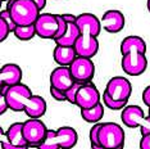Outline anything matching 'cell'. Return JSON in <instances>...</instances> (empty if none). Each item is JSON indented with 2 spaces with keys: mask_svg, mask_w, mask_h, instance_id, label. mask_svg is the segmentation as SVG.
Segmentation results:
<instances>
[{
  "mask_svg": "<svg viewBox=\"0 0 150 149\" xmlns=\"http://www.w3.org/2000/svg\"><path fill=\"white\" fill-rule=\"evenodd\" d=\"M6 9L17 26L33 25L40 14V9L32 0H8Z\"/></svg>",
  "mask_w": 150,
  "mask_h": 149,
  "instance_id": "1",
  "label": "cell"
},
{
  "mask_svg": "<svg viewBox=\"0 0 150 149\" xmlns=\"http://www.w3.org/2000/svg\"><path fill=\"white\" fill-rule=\"evenodd\" d=\"M78 141V134L73 127L63 126L58 130L47 128L46 136L39 145L41 149H57V148H73Z\"/></svg>",
  "mask_w": 150,
  "mask_h": 149,
  "instance_id": "2",
  "label": "cell"
},
{
  "mask_svg": "<svg viewBox=\"0 0 150 149\" xmlns=\"http://www.w3.org/2000/svg\"><path fill=\"white\" fill-rule=\"evenodd\" d=\"M125 131L115 122L100 123L98 133V141L100 148L119 149L125 145Z\"/></svg>",
  "mask_w": 150,
  "mask_h": 149,
  "instance_id": "3",
  "label": "cell"
},
{
  "mask_svg": "<svg viewBox=\"0 0 150 149\" xmlns=\"http://www.w3.org/2000/svg\"><path fill=\"white\" fill-rule=\"evenodd\" d=\"M121 118L126 127H140L141 135L150 133V118L149 116H145L142 108H140L139 106H126L122 109Z\"/></svg>",
  "mask_w": 150,
  "mask_h": 149,
  "instance_id": "4",
  "label": "cell"
},
{
  "mask_svg": "<svg viewBox=\"0 0 150 149\" xmlns=\"http://www.w3.org/2000/svg\"><path fill=\"white\" fill-rule=\"evenodd\" d=\"M4 95L9 109L14 112H22L26 101L32 95V91L27 85L18 82L14 85H9Z\"/></svg>",
  "mask_w": 150,
  "mask_h": 149,
  "instance_id": "5",
  "label": "cell"
},
{
  "mask_svg": "<svg viewBox=\"0 0 150 149\" xmlns=\"http://www.w3.org/2000/svg\"><path fill=\"white\" fill-rule=\"evenodd\" d=\"M22 133L30 147H37L44 141L47 127L40 118H28L22 123Z\"/></svg>",
  "mask_w": 150,
  "mask_h": 149,
  "instance_id": "6",
  "label": "cell"
},
{
  "mask_svg": "<svg viewBox=\"0 0 150 149\" xmlns=\"http://www.w3.org/2000/svg\"><path fill=\"white\" fill-rule=\"evenodd\" d=\"M122 70L125 71L128 76H140L148 68V59L146 54L137 52V50H131L127 54H125L122 58Z\"/></svg>",
  "mask_w": 150,
  "mask_h": 149,
  "instance_id": "7",
  "label": "cell"
},
{
  "mask_svg": "<svg viewBox=\"0 0 150 149\" xmlns=\"http://www.w3.org/2000/svg\"><path fill=\"white\" fill-rule=\"evenodd\" d=\"M69 70L74 81L81 84L90 82L95 74V64L91 58L86 57H76L69 64Z\"/></svg>",
  "mask_w": 150,
  "mask_h": 149,
  "instance_id": "8",
  "label": "cell"
},
{
  "mask_svg": "<svg viewBox=\"0 0 150 149\" xmlns=\"http://www.w3.org/2000/svg\"><path fill=\"white\" fill-rule=\"evenodd\" d=\"M104 91L114 100L128 101L132 94V85L126 77L115 76L108 81Z\"/></svg>",
  "mask_w": 150,
  "mask_h": 149,
  "instance_id": "9",
  "label": "cell"
},
{
  "mask_svg": "<svg viewBox=\"0 0 150 149\" xmlns=\"http://www.w3.org/2000/svg\"><path fill=\"white\" fill-rule=\"evenodd\" d=\"M100 93H99L98 87L93 82H85L81 84L80 89L76 94L74 106H77L80 109L91 108L100 101Z\"/></svg>",
  "mask_w": 150,
  "mask_h": 149,
  "instance_id": "10",
  "label": "cell"
},
{
  "mask_svg": "<svg viewBox=\"0 0 150 149\" xmlns=\"http://www.w3.org/2000/svg\"><path fill=\"white\" fill-rule=\"evenodd\" d=\"M33 25L36 30V36L41 39H54L58 31L57 16L52 13H40Z\"/></svg>",
  "mask_w": 150,
  "mask_h": 149,
  "instance_id": "11",
  "label": "cell"
},
{
  "mask_svg": "<svg viewBox=\"0 0 150 149\" xmlns=\"http://www.w3.org/2000/svg\"><path fill=\"white\" fill-rule=\"evenodd\" d=\"M73 48L76 50V54L78 57L93 58L99 52L98 37L90 35V33H80V36L77 37L76 43H74Z\"/></svg>",
  "mask_w": 150,
  "mask_h": 149,
  "instance_id": "12",
  "label": "cell"
},
{
  "mask_svg": "<svg viewBox=\"0 0 150 149\" xmlns=\"http://www.w3.org/2000/svg\"><path fill=\"white\" fill-rule=\"evenodd\" d=\"M126 23V18L123 13L117 9H110L103 14L100 19L101 28H104L109 33H118L123 30Z\"/></svg>",
  "mask_w": 150,
  "mask_h": 149,
  "instance_id": "13",
  "label": "cell"
},
{
  "mask_svg": "<svg viewBox=\"0 0 150 149\" xmlns=\"http://www.w3.org/2000/svg\"><path fill=\"white\" fill-rule=\"evenodd\" d=\"M74 80L71 73L69 66H59L50 73V86L60 91H66L73 85Z\"/></svg>",
  "mask_w": 150,
  "mask_h": 149,
  "instance_id": "14",
  "label": "cell"
},
{
  "mask_svg": "<svg viewBox=\"0 0 150 149\" xmlns=\"http://www.w3.org/2000/svg\"><path fill=\"white\" fill-rule=\"evenodd\" d=\"M76 25L78 26L81 33H90L93 36H99L101 31L100 19L93 13H82L76 17Z\"/></svg>",
  "mask_w": 150,
  "mask_h": 149,
  "instance_id": "15",
  "label": "cell"
},
{
  "mask_svg": "<svg viewBox=\"0 0 150 149\" xmlns=\"http://www.w3.org/2000/svg\"><path fill=\"white\" fill-rule=\"evenodd\" d=\"M46 108H47L46 100L42 96L32 94L30 96V99L26 101L23 112L28 118H41L46 113Z\"/></svg>",
  "mask_w": 150,
  "mask_h": 149,
  "instance_id": "16",
  "label": "cell"
},
{
  "mask_svg": "<svg viewBox=\"0 0 150 149\" xmlns=\"http://www.w3.org/2000/svg\"><path fill=\"white\" fill-rule=\"evenodd\" d=\"M6 140L9 141L14 149H22V148H28L30 145L26 141L25 136L22 133V122H14L12 123L9 128L5 131Z\"/></svg>",
  "mask_w": 150,
  "mask_h": 149,
  "instance_id": "17",
  "label": "cell"
},
{
  "mask_svg": "<svg viewBox=\"0 0 150 149\" xmlns=\"http://www.w3.org/2000/svg\"><path fill=\"white\" fill-rule=\"evenodd\" d=\"M1 76L3 81H4V85H14L22 81V70L18 64L16 63H6L1 67Z\"/></svg>",
  "mask_w": 150,
  "mask_h": 149,
  "instance_id": "18",
  "label": "cell"
},
{
  "mask_svg": "<svg viewBox=\"0 0 150 149\" xmlns=\"http://www.w3.org/2000/svg\"><path fill=\"white\" fill-rule=\"evenodd\" d=\"M77 57L73 46H62L57 45L53 50V58L59 66H69L73 59Z\"/></svg>",
  "mask_w": 150,
  "mask_h": 149,
  "instance_id": "19",
  "label": "cell"
},
{
  "mask_svg": "<svg viewBox=\"0 0 150 149\" xmlns=\"http://www.w3.org/2000/svg\"><path fill=\"white\" fill-rule=\"evenodd\" d=\"M131 50H137V52L145 53L146 54V43L142 37L136 36V35H131L127 36L122 40L121 43V54L125 55Z\"/></svg>",
  "mask_w": 150,
  "mask_h": 149,
  "instance_id": "20",
  "label": "cell"
},
{
  "mask_svg": "<svg viewBox=\"0 0 150 149\" xmlns=\"http://www.w3.org/2000/svg\"><path fill=\"white\" fill-rule=\"evenodd\" d=\"M80 28H78V26L76 25V22H69L67 23V30L66 32L63 33L60 37H58L55 39L54 41H55L57 45H62V46H73L74 43H76L77 37L80 36Z\"/></svg>",
  "mask_w": 150,
  "mask_h": 149,
  "instance_id": "21",
  "label": "cell"
},
{
  "mask_svg": "<svg viewBox=\"0 0 150 149\" xmlns=\"http://www.w3.org/2000/svg\"><path fill=\"white\" fill-rule=\"evenodd\" d=\"M104 116V104H101L100 101L96 106L91 108H85L81 109V117L83 118V121H86L88 123H96L103 118Z\"/></svg>",
  "mask_w": 150,
  "mask_h": 149,
  "instance_id": "22",
  "label": "cell"
},
{
  "mask_svg": "<svg viewBox=\"0 0 150 149\" xmlns=\"http://www.w3.org/2000/svg\"><path fill=\"white\" fill-rule=\"evenodd\" d=\"M13 35H14L18 40L22 41H28L32 40L36 36V30L35 25H27V26H16L13 30Z\"/></svg>",
  "mask_w": 150,
  "mask_h": 149,
  "instance_id": "23",
  "label": "cell"
},
{
  "mask_svg": "<svg viewBox=\"0 0 150 149\" xmlns=\"http://www.w3.org/2000/svg\"><path fill=\"white\" fill-rule=\"evenodd\" d=\"M103 103H104L105 107L109 108V109H112V111L123 109V108L127 106V101H119V100L112 99V98L109 96L108 94L105 93V91H104V94H103Z\"/></svg>",
  "mask_w": 150,
  "mask_h": 149,
  "instance_id": "24",
  "label": "cell"
},
{
  "mask_svg": "<svg viewBox=\"0 0 150 149\" xmlns=\"http://www.w3.org/2000/svg\"><path fill=\"white\" fill-rule=\"evenodd\" d=\"M80 86H81V82L74 81L73 85L64 91V94H66V100L69 101L71 104H74V101H76V94H77L78 89H80Z\"/></svg>",
  "mask_w": 150,
  "mask_h": 149,
  "instance_id": "25",
  "label": "cell"
},
{
  "mask_svg": "<svg viewBox=\"0 0 150 149\" xmlns=\"http://www.w3.org/2000/svg\"><path fill=\"white\" fill-rule=\"evenodd\" d=\"M99 127H100V123H94V126L90 128V133H88V138H90V144L93 148H100L98 141V133H99Z\"/></svg>",
  "mask_w": 150,
  "mask_h": 149,
  "instance_id": "26",
  "label": "cell"
},
{
  "mask_svg": "<svg viewBox=\"0 0 150 149\" xmlns=\"http://www.w3.org/2000/svg\"><path fill=\"white\" fill-rule=\"evenodd\" d=\"M55 16H57V19H58V31H57V33H55V36H54L53 40L60 37L67 30V22H66V19L63 18V16L62 14H55Z\"/></svg>",
  "mask_w": 150,
  "mask_h": 149,
  "instance_id": "27",
  "label": "cell"
},
{
  "mask_svg": "<svg viewBox=\"0 0 150 149\" xmlns=\"http://www.w3.org/2000/svg\"><path fill=\"white\" fill-rule=\"evenodd\" d=\"M0 17H1L6 22V25H8V27H9V30H11V32H13V30L16 28V23H14V21H13V18H12V16H11V13H9V11L8 9H0Z\"/></svg>",
  "mask_w": 150,
  "mask_h": 149,
  "instance_id": "28",
  "label": "cell"
},
{
  "mask_svg": "<svg viewBox=\"0 0 150 149\" xmlns=\"http://www.w3.org/2000/svg\"><path fill=\"white\" fill-rule=\"evenodd\" d=\"M9 33H11V30H9L8 25H6V22L0 17V43H3L4 40H6V37L9 36Z\"/></svg>",
  "mask_w": 150,
  "mask_h": 149,
  "instance_id": "29",
  "label": "cell"
},
{
  "mask_svg": "<svg viewBox=\"0 0 150 149\" xmlns=\"http://www.w3.org/2000/svg\"><path fill=\"white\" fill-rule=\"evenodd\" d=\"M50 94H52V96L58 101H66V94H64V91H60V90L55 89V87L50 86Z\"/></svg>",
  "mask_w": 150,
  "mask_h": 149,
  "instance_id": "30",
  "label": "cell"
},
{
  "mask_svg": "<svg viewBox=\"0 0 150 149\" xmlns=\"http://www.w3.org/2000/svg\"><path fill=\"white\" fill-rule=\"evenodd\" d=\"M140 148H141V149H150V133L145 134V135H141Z\"/></svg>",
  "mask_w": 150,
  "mask_h": 149,
  "instance_id": "31",
  "label": "cell"
},
{
  "mask_svg": "<svg viewBox=\"0 0 150 149\" xmlns=\"http://www.w3.org/2000/svg\"><path fill=\"white\" fill-rule=\"evenodd\" d=\"M8 109H9V108H8V104H6L5 95L0 93V116H1V114H4Z\"/></svg>",
  "mask_w": 150,
  "mask_h": 149,
  "instance_id": "32",
  "label": "cell"
},
{
  "mask_svg": "<svg viewBox=\"0 0 150 149\" xmlns=\"http://www.w3.org/2000/svg\"><path fill=\"white\" fill-rule=\"evenodd\" d=\"M142 101L146 107L150 106V85L145 87V90L142 91Z\"/></svg>",
  "mask_w": 150,
  "mask_h": 149,
  "instance_id": "33",
  "label": "cell"
},
{
  "mask_svg": "<svg viewBox=\"0 0 150 149\" xmlns=\"http://www.w3.org/2000/svg\"><path fill=\"white\" fill-rule=\"evenodd\" d=\"M32 1L37 5V8L40 9V12H41L42 9L46 6V0H32Z\"/></svg>",
  "mask_w": 150,
  "mask_h": 149,
  "instance_id": "34",
  "label": "cell"
},
{
  "mask_svg": "<svg viewBox=\"0 0 150 149\" xmlns=\"http://www.w3.org/2000/svg\"><path fill=\"white\" fill-rule=\"evenodd\" d=\"M62 16H63V18L66 19L67 23H69V22H76V17H77V16L69 14V13H67V14H62Z\"/></svg>",
  "mask_w": 150,
  "mask_h": 149,
  "instance_id": "35",
  "label": "cell"
},
{
  "mask_svg": "<svg viewBox=\"0 0 150 149\" xmlns=\"http://www.w3.org/2000/svg\"><path fill=\"white\" fill-rule=\"evenodd\" d=\"M6 140V135H5V131L3 130V127L0 126V144L3 143V141Z\"/></svg>",
  "mask_w": 150,
  "mask_h": 149,
  "instance_id": "36",
  "label": "cell"
},
{
  "mask_svg": "<svg viewBox=\"0 0 150 149\" xmlns=\"http://www.w3.org/2000/svg\"><path fill=\"white\" fill-rule=\"evenodd\" d=\"M4 85V81H3V76H1V70H0V87Z\"/></svg>",
  "mask_w": 150,
  "mask_h": 149,
  "instance_id": "37",
  "label": "cell"
},
{
  "mask_svg": "<svg viewBox=\"0 0 150 149\" xmlns=\"http://www.w3.org/2000/svg\"><path fill=\"white\" fill-rule=\"evenodd\" d=\"M146 6H148V11L150 12V0H148V3H146Z\"/></svg>",
  "mask_w": 150,
  "mask_h": 149,
  "instance_id": "38",
  "label": "cell"
},
{
  "mask_svg": "<svg viewBox=\"0 0 150 149\" xmlns=\"http://www.w3.org/2000/svg\"><path fill=\"white\" fill-rule=\"evenodd\" d=\"M148 108H149V114H148V116H149V118H150V106H149Z\"/></svg>",
  "mask_w": 150,
  "mask_h": 149,
  "instance_id": "39",
  "label": "cell"
},
{
  "mask_svg": "<svg viewBox=\"0 0 150 149\" xmlns=\"http://www.w3.org/2000/svg\"><path fill=\"white\" fill-rule=\"evenodd\" d=\"M1 1H8V0H1Z\"/></svg>",
  "mask_w": 150,
  "mask_h": 149,
  "instance_id": "40",
  "label": "cell"
},
{
  "mask_svg": "<svg viewBox=\"0 0 150 149\" xmlns=\"http://www.w3.org/2000/svg\"><path fill=\"white\" fill-rule=\"evenodd\" d=\"M1 3H3V1H1V0H0V5H1Z\"/></svg>",
  "mask_w": 150,
  "mask_h": 149,
  "instance_id": "41",
  "label": "cell"
},
{
  "mask_svg": "<svg viewBox=\"0 0 150 149\" xmlns=\"http://www.w3.org/2000/svg\"><path fill=\"white\" fill-rule=\"evenodd\" d=\"M0 6H1V5H0Z\"/></svg>",
  "mask_w": 150,
  "mask_h": 149,
  "instance_id": "42",
  "label": "cell"
}]
</instances>
